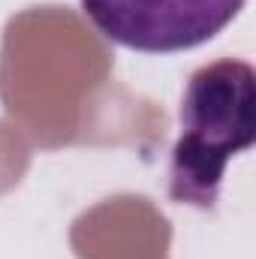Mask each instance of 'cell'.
<instances>
[{"mask_svg": "<svg viewBox=\"0 0 256 259\" xmlns=\"http://www.w3.org/2000/svg\"><path fill=\"white\" fill-rule=\"evenodd\" d=\"M256 72L247 61L223 58L199 66L181 100V133L169 163L172 202L211 211L229 160L253 148Z\"/></svg>", "mask_w": 256, "mask_h": 259, "instance_id": "1", "label": "cell"}, {"mask_svg": "<svg viewBox=\"0 0 256 259\" xmlns=\"http://www.w3.org/2000/svg\"><path fill=\"white\" fill-rule=\"evenodd\" d=\"M244 0H81L94 27L133 52L172 55L214 39Z\"/></svg>", "mask_w": 256, "mask_h": 259, "instance_id": "2", "label": "cell"}]
</instances>
